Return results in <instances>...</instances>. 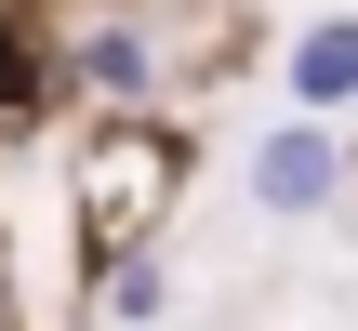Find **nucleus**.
Returning a JSON list of instances; mask_svg holds the SVG:
<instances>
[{"label":"nucleus","instance_id":"obj_1","mask_svg":"<svg viewBox=\"0 0 358 331\" xmlns=\"http://www.w3.org/2000/svg\"><path fill=\"white\" fill-rule=\"evenodd\" d=\"M252 199H279V212L332 199V133H266L252 146Z\"/></svg>","mask_w":358,"mask_h":331},{"label":"nucleus","instance_id":"obj_2","mask_svg":"<svg viewBox=\"0 0 358 331\" xmlns=\"http://www.w3.org/2000/svg\"><path fill=\"white\" fill-rule=\"evenodd\" d=\"M292 106H358V27H306V53H292Z\"/></svg>","mask_w":358,"mask_h":331}]
</instances>
